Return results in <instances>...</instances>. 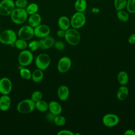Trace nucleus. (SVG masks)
<instances>
[{"instance_id": "4c0bfd02", "label": "nucleus", "mask_w": 135, "mask_h": 135, "mask_svg": "<svg viewBox=\"0 0 135 135\" xmlns=\"http://www.w3.org/2000/svg\"><path fill=\"white\" fill-rule=\"evenodd\" d=\"M128 41L129 43L131 44H135V33L132 34L128 38Z\"/></svg>"}, {"instance_id": "bb28decb", "label": "nucleus", "mask_w": 135, "mask_h": 135, "mask_svg": "<svg viewBox=\"0 0 135 135\" xmlns=\"http://www.w3.org/2000/svg\"><path fill=\"white\" fill-rule=\"evenodd\" d=\"M14 46L18 50L22 51L25 50L27 47L28 44L26 41L19 38L18 39L17 38V40H16L14 43Z\"/></svg>"}, {"instance_id": "c756f323", "label": "nucleus", "mask_w": 135, "mask_h": 135, "mask_svg": "<svg viewBox=\"0 0 135 135\" xmlns=\"http://www.w3.org/2000/svg\"><path fill=\"white\" fill-rule=\"evenodd\" d=\"M126 8L129 13H135V0H127Z\"/></svg>"}, {"instance_id": "423d86ee", "label": "nucleus", "mask_w": 135, "mask_h": 135, "mask_svg": "<svg viewBox=\"0 0 135 135\" xmlns=\"http://www.w3.org/2000/svg\"><path fill=\"white\" fill-rule=\"evenodd\" d=\"M51 61V57L47 54L41 53L36 57L35 63L37 69L44 71L49 66Z\"/></svg>"}, {"instance_id": "ddd939ff", "label": "nucleus", "mask_w": 135, "mask_h": 135, "mask_svg": "<svg viewBox=\"0 0 135 135\" xmlns=\"http://www.w3.org/2000/svg\"><path fill=\"white\" fill-rule=\"evenodd\" d=\"M40 42V48L43 50H46L51 48L54 45L55 41L54 39L49 35L43 38H41Z\"/></svg>"}, {"instance_id": "0eeeda50", "label": "nucleus", "mask_w": 135, "mask_h": 135, "mask_svg": "<svg viewBox=\"0 0 135 135\" xmlns=\"http://www.w3.org/2000/svg\"><path fill=\"white\" fill-rule=\"evenodd\" d=\"M33 61V55L30 50H22L18 56V62L22 66H27L30 65Z\"/></svg>"}, {"instance_id": "c9c22d12", "label": "nucleus", "mask_w": 135, "mask_h": 135, "mask_svg": "<svg viewBox=\"0 0 135 135\" xmlns=\"http://www.w3.org/2000/svg\"><path fill=\"white\" fill-rule=\"evenodd\" d=\"M57 135H74V133L71 130L67 129H63L57 132Z\"/></svg>"}, {"instance_id": "f257e3e1", "label": "nucleus", "mask_w": 135, "mask_h": 135, "mask_svg": "<svg viewBox=\"0 0 135 135\" xmlns=\"http://www.w3.org/2000/svg\"><path fill=\"white\" fill-rule=\"evenodd\" d=\"M16 40V33L11 29H6L0 33V43L3 44L14 45Z\"/></svg>"}, {"instance_id": "cd10ccee", "label": "nucleus", "mask_w": 135, "mask_h": 135, "mask_svg": "<svg viewBox=\"0 0 135 135\" xmlns=\"http://www.w3.org/2000/svg\"><path fill=\"white\" fill-rule=\"evenodd\" d=\"M127 0H114V7L117 11L124 9L126 7Z\"/></svg>"}, {"instance_id": "a19ab883", "label": "nucleus", "mask_w": 135, "mask_h": 135, "mask_svg": "<svg viewBox=\"0 0 135 135\" xmlns=\"http://www.w3.org/2000/svg\"><path fill=\"white\" fill-rule=\"evenodd\" d=\"M92 12L93 13H98L99 12V9L98 8H97V7H94V8H92Z\"/></svg>"}, {"instance_id": "72a5a7b5", "label": "nucleus", "mask_w": 135, "mask_h": 135, "mask_svg": "<svg viewBox=\"0 0 135 135\" xmlns=\"http://www.w3.org/2000/svg\"><path fill=\"white\" fill-rule=\"evenodd\" d=\"M15 7L21 8H25L28 5L27 0H16L14 2Z\"/></svg>"}, {"instance_id": "6e6552de", "label": "nucleus", "mask_w": 135, "mask_h": 135, "mask_svg": "<svg viewBox=\"0 0 135 135\" xmlns=\"http://www.w3.org/2000/svg\"><path fill=\"white\" fill-rule=\"evenodd\" d=\"M17 35L20 38L25 41L30 40L34 35V28L29 25L23 26L19 29Z\"/></svg>"}, {"instance_id": "f8f14e48", "label": "nucleus", "mask_w": 135, "mask_h": 135, "mask_svg": "<svg viewBox=\"0 0 135 135\" xmlns=\"http://www.w3.org/2000/svg\"><path fill=\"white\" fill-rule=\"evenodd\" d=\"M50 32V27L45 24H40L34 28V35L38 38H43L49 35Z\"/></svg>"}, {"instance_id": "aec40b11", "label": "nucleus", "mask_w": 135, "mask_h": 135, "mask_svg": "<svg viewBox=\"0 0 135 135\" xmlns=\"http://www.w3.org/2000/svg\"><path fill=\"white\" fill-rule=\"evenodd\" d=\"M0 5L4 8L10 15L15 8V3L13 0H2L0 2Z\"/></svg>"}, {"instance_id": "79ce46f5", "label": "nucleus", "mask_w": 135, "mask_h": 135, "mask_svg": "<svg viewBox=\"0 0 135 135\" xmlns=\"http://www.w3.org/2000/svg\"><path fill=\"white\" fill-rule=\"evenodd\" d=\"M0 30H1V27H0Z\"/></svg>"}, {"instance_id": "9d476101", "label": "nucleus", "mask_w": 135, "mask_h": 135, "mask_svg": "<svg viewBox=\"0 0 135 135\" xmlns=\"http://www.w3.org/2000/svg\"><path fill=\"white\" fill-rule=\"evenodd\" d=\"M72 62L68 56H63L60 59L57 65V69L59 72L64 73L67 72L71 68Z\"/></svg>"}, {"instance_id": "412c9836", "label": "nucleus", "mask_w": 135, "mask_h": 135, "mask_svg": "<svg viewBox=\"0 0 135 135\" xmlns=\"http://www.w3.org/2000/svg\"><path fill=\"white\" fill-rule=\"evenodd\" d=\"M44 77V73L42 70L36 69L32 72L31 79L35 83H39L42 81Z\"/></svg>"}, {"instance_id": "a211bd4d", "label": "nucleus", "mask_w": 135, "mask_h": 135, "mask_svg": "<svg viewBox=\"0 0 135 135\" xmlns=\"http://www.w3.org/2000/svg\"><path fill=\"white\" fill-rule=\"evenodd\" d=\"M42 17L41 16L37 13L30 15L28 19V25L34 28L41 23Z\"/></svg>"}, {"instance_id": "b1692460", "label": "nucleus", "mask_w": 135, "mask_h": 135, "mask_svg": "<svg viewBox=\"0 0 135 135\" xmlns=\"http://www.w3.org/2000/svg\"><path fill=\"white\" fill-rule=\"evenodd\" d=\"M35 107L40 112H45L49 110V103L42 99L35 102Z\"/></svg>"}, {"instance_id": "5701e85b", "label": "nucleus", "mask_w": 135, "mask_h": 135, "mask_svg": "<svg viewBox=\"0 0 135 135\" xmlns=\"http://www.w3.org/2000/svg\"><path fill=\"white\" fill-rule=\"evenodd\" d=\"M117 79L119 83L121 85H126L129 81L128 74L124 71H121L118 73L117 75Z\"/></svg>"}, {"instance_id": "39448f33", "label": "nucleus", "mask_w": 135, "mask_h": 135, "mask_svg": "<svg viewBox=\"0 0 135 135\" xmlns=\"http://www.w3.org/2000/svg\"><path fill=\"white\" fill-rule=\"evenodd\" d=\"M86 23V17L83 12H75L70 19L71 26L75 29L82 27Z\"/></svg>"}, {"instance_id": "4be33fe9", "label": "nucleus", "mask_w": 135, "mask_h": 135, "mask_svg": "<svg viewBox=\"0 0 135 135\" xmlns=\"http://www.w3.org/2000/svg\"><path fill=\"white\" fill-rule=\"evenodd\" d=\"M74 6L76 12H84L87 8V2L86 0H76Z\"/></svg>"}, {"instance_id": "58836bf2", "label": "nucleus", "mask_w": 135, "mask_h": 135, "mask_svg": "<svg viewBox=\"0 0 135 135\" xmlns=\"http://www.w3.org/2000/svg\"><path fill=\"white\" fill-rule=\"evenodd\" d=\"M65 33V31L61 30V29H60L59 30H58L57 31L56 35L59 37H64Z\"/></svg>"}, {"instance_id": "9b49d317", "label": "nucleus", "mask_w": 135, "mask_h": 135, "mask_svg": "<svg viewBox=\"0 0 135 135\" xmlns=\"http://www.w3.org/2000/svg\"><path fill=\"white\" fill-rule=\"evenodd\" d=\"M12 90V83L10 79L6 77L0 79V93L4 95H8Z\"/></svg>"}, {"instance_id": "7c9ffc66", "label": "nucleus", "mask_w": 135, "mask_h": 135, "mask_svg": "<svg viewBox=\"0 0 135 135\" xmlns=\"http://www.w3.org/2000/svg\"><path fill=\"white\" fill-rule=\"evenodd\" d=\"M54 122L58 126H62L66 123V119L64 116L60 114L56 115L54 118Z\"/></svg>"}, {"instance_id": "a878e982", "label": "nucleus", "mask_w": 135, "mask_h": 135, "mask_svg": "<svg viewBox=\"0 0 135 135\" xmlns=\"http://www.w3.org/2000/svg\"><path fill=\"white\" fill-rule=\"evenodd\" d=\"M117 16L119 21L122 22H126L129 20V15L128 12L123 9L118 11L117 12Z\"/></svg>"}, {"instance_id": "393cba45", "label": "nucleus", "mask_w": 135, "mask_h": 135, "mask_svg": "<svg viewBox=\"0 0 135 135\" xmlns=\"http://www.w3.org/2000/svg\"><path fill=\"white\" fill-rule=\"evenodd\" d=\"M25 10L28 15H32L37 13L38 11V5L35 3H31L27 5Z\"/></svg>"}, {"instance_id": "ea45409f", "label": "nucleus", "mask_w": 135, "mask_h": 135, "mask_svg": "<svg viewBox=\"0 0 135 135\" xmlns=\"http://www.w3.org/2000/svg\"><path fill=\"white\" fill-rule=\"evenodd\" d=\"M125 135H135V131L132 129H128L124 132Z\"/></svg>"}, {"instance_id": "6ab92c4d", "label": "nucleus", "mask_w": 135, "mask_h": 135, "mask_svg": "<svg viewBox=\"0 0 135 135\" xmlns=\"http://www.w3.org/2000/svg\"><path fill=\"white\" fill-rule=\"evenodd\" d=\"M129 95V89L124 85H121L118 89L117 92V98L120 101H123L126 100Z\"/></svg>"}, {"instance_id": "473e14b6", "label": "nucleus", "mask_w": 135, "mask_h": 135, "mask_svg": "<svg viewBox=\"0 0 135 135\" xmlns=\"http://www.w3.org/2000/svg\"><path fill=\"white\" fill-rule=\"evenodd\" d=\"M43 97L42 93L41 91L36 90L34 91L31 94V99L34 102H36L40 100H42Z\"/></svg>"}, {"instance_id": "7ed1b4c3", "label": "nucleus", "mask_w": 135, "mask_h": 135, "mask_svg": "<svg viewBox=\"0 0 135 135\" xmlns=\"http://www.w3.org/2000/svg\"><path fill=\"white\" fill-rule=\"evenodd\" d=\"M35 102L31 99H26L19 102L16 106L17 111L21 114H27L34 109Z\"/></svg>"}, {"instance_id": "2f4dec72", "label": "nucleus", "mask_w": 135, "mask_h": 135, "mask_svg": "<svg viewBox=\"0 0 135 135\" xmlns=\"http://www.w3.org/2000/svg\"><path fill=\"white\" fill-rule=\"evenodd\" d=\"M27 47L29 49V50L31 52H34L40 48V42L37 40H33L29 43Z\"/></svg>"}, {"instance_id": "f03ea898", "label": "nucleus", "mask_w": 135, "mask_h": 135, "mask_svg": "<svg viewBox=\"0 0 135 135\" xmlns=\"http://www.w3.org/2000/svg\"><path fill=\"white\" fill-rule=\"evenodd\" d=\"M11 19L12 21L16 24H22L27 19L28 14L25 8H15L11 13Z\"/></svg>"}, {"instance_id": "1a4fd4ad", "label": "nucleus", "mask_w": 135, "mask_h": 135, "mask_svg": "<svg viewBox=\"0 0 135 135\" xmlns=\"http://www.w3.org/2000/svg\"><path fill=\"white\" fill-rule=\"evenodd\" d=\"M102 121L105 127H113L119 123L120 119L119 117L115 114L107 113L103 115Z\"/></svg>"}, {"instance_id": "20e7f679", "label": "nucleus", "mask_w": 135, "mask_h": 135, "mask_svg": "<svg viewBox=\"0 0 135 135\" xmlns=\"http://www.w3.org/2000/svg\"><path fill=\"white\" fill-rule=\"evenodd\" d=\"M64 38L69 44L75 46L80 43L81 36L77 29L70 27L65 31Z\"/></svg>"}, {"instance_id": "4468645a", "label": "nucleus", "mask_w": 135, "mask_h": 135, "mask_svg": "<svg viewBox=\"0 0 135 135\" xmlns=\"http://www.w3.org/2000/svg\"><path fill=\"white\" fill-rule=\"evenodd\" d=\"M58 98L61 101H66L69 97L70 91L68 87L65 85H62L59 87L57 90Z\"/></svg>"}, {"instance_id": "e433bc0d", "label": "nucleus", "mask_w": 135, "mask_h": 135, "mask_svg": "<svg viewBox=\"0 0 135 135\" xmlns=\"http://www.w3.org/2000/svg\"><path fill=\"white\" fill-rule=\"evenodd\" d=\"M56 115L54 114L53 113H51V112H50L49 113H48L46 115V118L47 119V120L49 121H50V122H54V118L55 117Z\"/></svg>"}, {"instance_id": "dca6fc26", "label": "nucleus", "mask_w": 135, "mask_h": 135, "mask_svg": "<svg viewBox=\"0 0 135 135\" xmlns=\"http://www.w3.org/2000/svg\"><path fill=\"white\" fill-rule=\"evenodd\" d=\"M49 110L50 112L56 115L61 113L62 108L61 104L57 101H52L49 103Z\"/></svg>"}, {"instance_id": "c85d7f7f", "label": "nucleus", "mask_w": 135, "mask_h": 135, "mask_svg": "<svg viewBox=\"0 0 135 135\" xmlns=\"http://www.w3.org/2000/svg\"><path fill=\"white\" fill-rule=\"evenodd\" d=\"M20 75L23 79L28 80L31 79L32 73L28 69L25 68H22L20 69Z\"/></svg>"}, {"instance_id": "2eb2a0df", "label": "nucleus", "mask_w": 135, "mask_h": 135, "mask_svg": "<svg viewBox=\"0 0 135 135\" xmlns=\"http://www.w3.org/2000/svg\"><path fill=\"white\" fill-rule=\"evenodd\" d=\"M11 105V99L8 95L2 94L0 97V110L7 111Z\"/></svg>"}, {"instance_id": "f704fd0d", "label": "nucleus", "mask_w": 135, "mask_h": 135, "mask_svg": "<svg viewBox=\"0 0 135 135\" xmlns=\"http://www.w3.org/2000/svg\"><path fill=\"white\" fill-rule=\"evenodd\" d=\"M54 46L58 51H62L65 48V44L61 41H57L54 42Z\"/></svg>"}, {"instance_id": "f3484780", "label": "nucleus", "mask_w": 135, "mask_h": 135, "mask_svg": "<svg viewBox=\"0 0 135 135\" xmlns=\"http://www.w3.org/2000/svg\"><path fill=\"white\" fill-rule=\"evenodd\" d=\"M57 25L60 29L66 31L71 26L70 20L66 16H61L58 20Z\"/></svg>"}]
</instances>
